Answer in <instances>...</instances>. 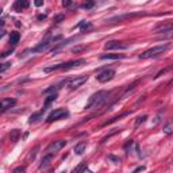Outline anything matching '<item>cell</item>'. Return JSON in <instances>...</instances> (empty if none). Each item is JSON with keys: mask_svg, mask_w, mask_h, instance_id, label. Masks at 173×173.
Masks as SVG:
<instances>
[{"mask_svg": "<svg viewBox=\"0 0 173 173\" xmlns=\"http://www.w3.org/2000/svg\"><path fill=\"white\" fill-rule=\"evenodd\" d=\"M172 68H173V65H170V66H168V68H165V69H162L161 72H158V73L155 74V76H154V79H158L160 76H162V74H165V73H166L168 71H169V69H172Z\"/></svg>", "mask_w": 173, "mask_h": 173, "instance_id": "44dd1931", "label": "cell"}, {"mask_svg": "<svg viewBox=\"0 0 173 173\" xmlns=\"http://www.w3.org/2000/svg\"><path fill=\"white\" fill-rule=\"evenodd\" d=\"M10 66H11V62H4L3 66L0 68V72H1V73H4V72H6V69H8Z\"/></svg>", "mask_w": 173, "mask_h": 173, "instance_id": "d4e9b609", "label": "cell"}, {"mask_svg": "<svg viewBox=\"0 0 173 173\" xmlns=\"http://www.w3.org/2000/svg\"><path fill=\"white\" fill-rule=\"evenodd\" d=\"M93 6H95L93 1H88V3H84V4H82L81 8H84V10H91Z\"/></svg>", "mask_w": 173, "mask_h": 173, "instance_id": "603a6c76", "label": "cell"}, {"mask_svg": "<svg viewBox=\"0 0 173 173\" xmlns=\"http://www.w3.org/2000/svg\"><path fill=\"white\" fill-rule=\"evenodd\" d=\"M84 49H85L84 46H79V47H74L72 52H73V53H79V52H81V50H84Z\"/></svg>", "mask_w": 173, "mask_h": 173, "instance_id": "f1b7e54d", "label": "cell"}, {"mask_svg": "<svg viewBox=\"0 0 173 173\" xmlns=\"http://www.w3.org/2000/svg\"><path fill=\"white\" fill-rule=\"evenodd\" d=\"M102 60H120L124 58V54H103L100 56Z\"/></svg>", "mask_w": 173, "mask_h": 173, "instance_id": "4fadbf2b", "label": "cell"}, {"mask_svg": "<svg viewBox=\"0 0 173 173\" xmlns=\"http://www.w3.org/2000/svg\"><path fill=\"white\" fill-rule=\"evenodd\" d=\"M118 133H120V129H115V130H114V131H111V133H110V134H107V135H106V137H104V138H103V139H102V142H103V144H104V142H106V141H107V139H110V138H111V137H112V135L118 134Z\"/></svg>", "mask_w": 173, "mask_h": 173, "instance_id": "d6986e66", "label": "cell"}, {"mask_svg": "<svg viewBox=\"0 0 173 173\" xmlns=\"http://www.w3.org/2000/svg\"><path fill=\"white\" fill-rule=\"evenodd\" d=\"M62 4H64V7H71V6H72V3H71V1H64V3H62Z\"/></svg>", "mask_w": 173, "mask_h": 173, "instance_id": "1f68e13d", "label": "cell"}, {"mask_svg": "<svg viewBox=\"0 0 173 173\" xmlns=\"http://www.w3.org/2000/svg\"><path fill=\"white\" fill-rule=\"evenodd\" d=\"M173 123H170V124H168V126H165V129H164V131L166 133V134H169V133H172L173 131Z\"/></svg>", "mask_w": 173, "mask_h": 173, "instance_id": "4316f807", "label": "cell"}, {"mask_svg": "<svg viewBox=\"0 0 173 173\" xmlns=\"http://www.w3.org/2000/svg\"><path fill=\"white\" fill-rule=\"evenodd\" d=\"M34 4H35L37 7H39V6H42V4H43V1H39V0H38V1H35Z\"/></svg>", "mask_w": 173, "mask_h": 173, "instance_id": "d6a6232c", "label": "cell"}, {"mask_svg": "<svg viewBox=\"0 0 173 173\" xmlns=\"http://www.w3.org/2000/svg\"><path fill=\"white\" fill-rule=\"evenodd\" d=\"M46 18V15H38V19L39 21H42V19H45Z\"/></svg>", "mask_w": 173, "mask_h": 173, "instance_id": "836d02e7", "label": "cell"}, {"mask_svg": "<svg viewBox=\"0 0 173 173\" xmlns=\"http://www.w3.org/2000/svg\"><path fill=\"white\" fill-rule=\"evenodd\" d=\"M106 97H108V92L107 91H99V92H96V93H93L89 97L88 103L85 104V110H91V108L99 107L100 104L106 100Z\"/></svg>", "mask_w": 173, "mask_h": 173, "instance_id": "7a4b0ae2", "label": "cell"}, {"mask_svg": "<svg viewBox=\"0 0 173 173\" xmlns=\"http://www.w3.org/2000/svg\"><path fill=\"white\" fill-rule=\"evenodd\" d=\"M24 172H26V168L24 166H19L14 169V173H24Z\"/></svg>", "mask_w": 173, "mask_h": 173, "instance_id": "484cf974", "label": "cell"}, {"mask_svg": "<svg viewBox=\"0 0 173 173\" xmlns=\"http://www.w3.org/2000/svg\"><path fill=\"white\" fill-rule=\"evenodd\" d=\"M146 119H147V116H146V115H144V116H139V118H137V120H135V124H137V126H138V124L144 123V122H145V120H146Z\"/></svg>", "mask_w": 173, "mask_h": 173, "instance_id": "cb8c5ba5", "label": "cell"}, {"mask_svg": "<svg viewBox=\"0 0 173 173\" xmlns=\"http://www.w3.org/2000/svg\"><path fill=\"white\" fill-rule=\"evenodd\" d=\"M56 99H57V93H52V95H50V96H47V97H46V102H45V106H43V108L46 110L47 107H49L50 104H52V103H53V102H54V100H56Z\"/></svg>", "mask_w": 173, "mask_h": 173, "instance_id": "9a60e30c", "label": "cell"}, {"mask_svg": "<svg viewBox=\"0 0 173 173\" xmlns=\"http://www.w3.org/2000/svg\"><path fill=\"white\" fill-rule=\"evenodd\" d=\"M84 165H85V164H84V162H81V164H80V165H79V166H77V168H76V169H74V170H73V173H79V172H80V170H81V169H82V168H84Z\"/></svg>", "mask_w": 173, "mask_h": 173, "instance_id": "83f0119b", "label": "cell"}, {"mask_svg": "<svg viewBox=\"0 0 173 173\" xmlns=\"http://www.w3.org/2000/svg\"><path fill=\"white\" fill-rule=\"evenodd\" d=\"M160 38H164V39H166V38H173V29H170V30H168V31L162 32L161 35H160Z\"/></svg>", "mask_w": 173, "mask_h": 173, "instance_id": "ac0fdd59", "label": "cell"}, {"mask_svg": "<svg viewBox=\"0 0 173 173\" xmlns=\"http://www.w3.org/2000/svg\"><path fill=\"white\" fill-rule=\"evenodd\" d=\"M19 39H21V34H19L18 31L11 32V35H10V45L15 46V45L19 42Z\"/></svg>", "mask_w": 173, "mask_h": 173, "instance_id": "7c38bea8", "label": "cell"}, {"mask_svg": "<svg viewBox=\"0 0 173 173\" xmlns=\"http://www.w3.org/2000/svg\"><path fill=\"white\" fill-rule=\"evenodd\" d=\"M52 160V154H47V155H45L43 158H42V164H41V168H43V166H46L47 164H49V161Z\"/></svg>", "mask_w": 173, "mask_h": 173, "instance_id": "ffe728a7", "label": "cell"}, {"mask_svg": "<svg viewBox=\"0 0 173 173\" xmlns=\"http://www.w3.org/2000/svg\"><path fill=\"white\" fill-rule=\"evenodd\" d=\"M114 77H115V71H112V69H106V71L100 72V73L97 74L96 80L99 82H108V81H111Z\"/></svg>", "mask_w": 173, "mask_h": 173, "instance_id": "5b68a950", "label": "cell"}, {"mask_svg": "<svg viewBox=\"0 0 173 173\" xmlns=\"http://www.w3.org/2000/svg\"><path fill=\"white\" fill-rule=\"evenodd\" d=\"M82 173H92L91 170H88V169H82Z\"/></svg>", "mask_w": 173, "mask_h": 173, "instance_id": "e575fe53", "label": "cell"}, {"mask_svg": "<svg viewBox=\"0 0 173 173\" xmlns=\"http://www.w3.org/2000/svg\"><path fill=\"white\" fill-rule=\"evenodd\" d=\"M66 145V141H62V139H60V141H54L52 142V144L49 145V146L46 147V152L47 154H53V153L58 152V150H61L62 147Z\"/></svg>", "mask_w": 173, "mask_h": 173, "instance_id": "ba28073f", "label": "cell"}, {"mask_svg": "<svg viewBox=\"0 0 173 173\" xmlns=\"http://www.w3.org/2000/svg\"><path fill=\"white\" fill-rule=\"evenodd\" d=\"M15 104H16V100L15 99H3L1 100V111L6 112L7 110L14 107Z\"/></svg>", "mask_w": 173, "mask_h": 173, "instance_id": "30bf717a", "label": "cell"}, {"mask_svg": "<svg viewBox=\"0 0 173 173\" xmlns=\"http://www.w3.org/2000/svg\"><path fill=\"white\" fill-rule=\"evenodd\" d=\"M69 115V112H68V110L65 108H58V110H54L52 114L47 116V122H54V120H58V119H62V118L68 116Z\"/></svg>", "mask_w": 173, "mask_h": 173, "instance_id": "52a82bcc", "label": "cell"}, {"mask_svg": "<svg viewBox=\"0 0 173 173\" xmlns=\"http://www.w3.org/2000/svg\"><path fill=\"white\" fill-rule=\"evenodd\" d=\"M85 147H87V144H85V142H80V144H77L76 146H74V153H76L77 155H81L82 153H84Z\"/></svg>", "mask_w": 173, "mask_h": 173, "instance_id": "5bb4252c", "label": "cell"}, {"mask_svg": "<svg viewBox=\"0 0 173 173\" xmlns=\"http://www.w3.org/2000/svg\"><path fill=\"white\" fill-rule=\"evenodd\" d=\"M27 7H29V3H27V1H22V0H18V1H15V3H14V10L16 12H21L22 10L27 8Z\"/></svg>", "mask_w": 173, "mask_h": 173, "instance_id": "8fae6325", "label": "cell"}, {"mask_svg": "<svg viewBox=\"0 0 173 173\" xmlns=\"http://www.w3.org/2000/svg\"><path fill=\"white\" fill-rule=\"evenodd\" d=\"M87 81H88V76H77V77H74V79L69 80L68 87L71 89H77V88H80L82 84H85Z\"/></svg>", "mask_w": 173, "mask_h": 173, "instance_id": "8992f818", "label": "cell"}, {"mask_svg": "<svg viewBox=\"0 0 173 173\" xmlns=\"http://www.w3.org/2000/svg\"><path fill=\"white\" fill-rule=\"evenodd\" d=\"M170 49L169 43H162V45H157L154 47H150V49L145 50L142 54H139V58L141 60H147V58H154V57L160 56V54L165 53L166 50Z\"/></svg>", "mask_w": 173, "mask_h": 173, "instance_id": "6da1fadb", "label": "cell"}, {"mask_svg": "<svg viewBox=\"0 0 173 173\" xmlns=\"http://www.w3.org/2000/svg\"><path fill=\"white\" fill-rule=\"evenodd\" d=\"M85 64V60L80 58V60H73V61H68L65 62V64H57V65H52V66H47L45 68L43 71L46 72V73H49V72H54V71H58V69H71V68H74V66H80V65Z\"/></svg>", "mask_w": 173, "mask_h": 173, "instance_id": "3957f363", "label": "cell"}, {"mask_svg": "<svg viewBox=\"0 0 173 173\" xmlns=\"http://www.w3.org/2000/svg\"><path fill=\"white\" fill-rule=\"evenodd\" d=\"M144 170H145V166H139V168H137L133 173H139V172H144Z\"/></svg>", "mask_w": 173, "mask_h": 173, "instance_id": "4dcf8cb0", "label": "cell"}, {"mask_svg": "<svg viewBox=\"0 0 173 173\" xmlns=\"http://www.w3.org/2000/svg\"><path fill=\"white\" fill-rule=\"evenodd\" d=\"M60 39H61V35H58V37H52V38H49V39H46V41L41 42V43H39L38 46L32 49V52H34V53L45 52V50L49 49V46H52V45L56 43V42H57V41H60Z\"/></svg>", "mask_w": 173, "mask_h": 173, "instance_id": "277c9868", "label": "cell"}, {"mask_svg": "<svg viewBox=\"0 0 173 173\" xmlns=\"http://www.w3.org/2000/svg\"><path fill=\"white\" fill-rule=\"evenodd\" d=\"M37 150H38V146L37 147H34V150H31V153H30V158H34V155H35V153H37Z\"/></svg>", "mask_w": 173, "mask_h": 173, "instance_id": "f546056e", "label": "cell"}, {"mask_svg": "<svg viewBox=\"0 0 173 173\" xmlns=\"http://www.w3.org/2000/svg\"><path fill=\"white\" fill-rule=\"evenodd\" d=\"M19 135H21V131L19 130H12L11 133H10V138H11L12 142H16L19 139Z\"/></svg>", "mask_w": 173, "mask_h": 173, "instance_id": "2e32d148", "label": "cell"}, {"mask_svg": "<svg viewBox=\"0 0 173 173\" xmlns=\"http://www.w3.org/2000/svg\"><path fill=\"white\" fill-rule=\"evenodd\" d=\"M80 26H81V31H85V30L91 29L92 24L91 23H85V22H81V23H80Z\"/></svg>", "mask_w": 173, "mask_h": 173, "instance_id": "7402d4cb", "label": "cell"}, {"mask_svg": "<svg viewBox=\"0 0 173 173\" xmlns=\"http://www.w3.org/2000/svg\"><path fill=\"white\" fill-rule=\"evenodd\" d=\"M126 45H123L122 42H118V41H110L104 45V49L107 50H112V49H126Z\"/></svg>", "mask_w": 173, "mask_h": 173, "instance_id": "9c48e42d", "label": "cell"}, {"mask_svg": "<svg viewBox=\"0 0 173 173\" xmlns=\"http://www.w3.org/2000/svg\"><path fill=\"white\" fill-rule=\"evenodd\" d=\"M43 111H45V108H42V111H39V112H37V114H34V115H31L30 116V123H34V122H37V120L39 119V118L42 116V114H43Z\"/></svg>", "mask_w": 173, "mask_h": 173, "instance_id": "e0dca14e", "label": "cell"}]
</instances>
